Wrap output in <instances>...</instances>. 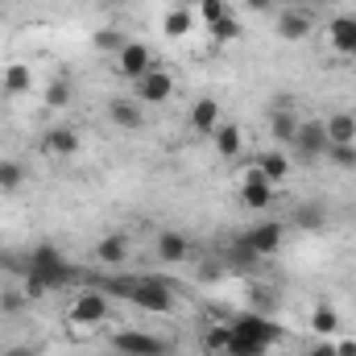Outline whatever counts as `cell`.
I'll list each match as a JSON object with an SVG mask.
<instances>
[{
  "label": "cell",
  "instance_id": "1",
  "mask_svg": "<svg viewBox=\"0 0 356 356\" xmlns=\"http://www.w3.org/2000/svg\"><path fill=\"white\" fill-rule=\"evenodd\" d=\"M99 290L108 298H124L141 311H154V315H166L175 307V286L162 277V273H133V277H104Z\"/></svg>",
  "mask_w": 356,
  "mask_h": 356
},
{
  "label": "cell",
  "instance_id": "2",
  "mask_svg": "<svg viewBox=\"0 0 356 356\" xmlns=\"http://www.w3.org/2000/svg\"><path fill=\"white\" fill-rule=\"evenodd\" d=\"M282 340V323H273L261 311H245L232 319V344L224 356H266Z\"/></svg>",
  "mask_w": 356,
  "mask_h": 356
},
{
  "label": "cell",
  "instance_id": "3",
  "mask_svg": "<svg viewBox=\"0 0 356 356\" xmlns=\"http://www.w3.org/2000/svg\"><path fill=\"white\" fill-rule=\"evenodd\" d=\"M112 353L116 356H170L166 348V340L162 336H154V332H137V327H120V332H112Z\"/></svg>",
  "mask_w": 356,
  "mask_h": 356
},
{
  "label": "cell",
  "instance_id": "4",
  "mask_svg": "<svg viewBox=\"0 0 356 356\" xmlns=\"http://www.w3.org/2000/svg\"><path fill=\"white\" fill-rule=\"evenodd\" d=\"M108 315H112V298L104 290H83L71 302V327H99L108 323Z\"/></svg>",
  "mask_w": 356,
  "mask_h": 356
},
{
  "label": "cell",
  "instance_id": "5",
  "mask_svg": "<svg viewBox=\"0 0 356 356\" xmlns=\"http://www.w3.org/2000/svg\"><path fill=\"white\" fill-rule=\"evenodd\" d=\"M175 95V75L170 71H145L141 79H133V99L141 104V108H158V104H166Z\"/></svg>",
  "mask_w": 356,
  "mask_h": 356
},
{
  "label": "cell",
  "instance_id": "6",
  "mask_svg": "<svg viewBox=\"0 0 356 356\" xmlns=\"http://www.w3.org/2000/svg\"><path fill=\"white\" fill-rule=\"evenodd\" d=\"M29 269H38V273L50 282V290H58V286H67V282L75 277V269L63 261V253H58L54 245H38V249L29 253Z\"/></svg>",
  "mask_w": 356,
  "mask_h": 356
},
{
  "label": "cell",
  "instance_id": "7",
  "mask_svg": "<svg viewBox=\"0 0 356 356\" xmlns=\"http://www.w3.org/2000/svg\"><path fill=\"white\" fill-rule=\"evenodd\" d=\"M253 257H273L277 249H282V241H286V228L277 224V220H266V224H253L249 232H241L236 236Z\"/></svg>",
  "mask_w": 356,
  "mask_h": 356
},
{
  "label": "cell",
  "instance_id": "8",
  "mask_svg": "<svg viewBox=\"0 0 356 356\" xmlns=\"http://www.w3.org/2000/svg\"><path fill=\"white\" fill-rule=\"evenodd\" d=\"M294 149H298L302 158H327V149H332V141H327V124H323V120H298Z\"/></svg>",
  "mask_w": 356,
  "mask_h": 356
},
{
  "label": "cell",
  "instance_id": "9",
  "mask_svg": "<svg viewBox=\"0 0 356 356\" xmlns=\"http://www.w3.org/2000/svg\"><path fill=\"white\" fill-rule=\"evenodd\" d=\"M149 67H154V54H149L145 42H124V46H120V54H116V71H120L124 79H141Z\"/></svg>",
  "mask_w": 356,
  "mask_h": 356
},
{
  "label": "cell",
  "instance_id": "10",
  "mask_svg": "<svg viewBox=\"0 0 356 356\" xmlns=\"http://www.w3.org/2000/svg\"><path fill=\"white\" fill-rule=\"evenodd\" d=\"M273 29L282 42H302V38H311V13L307 8H282Z\"/></svg>",
  "mask_w": 356,
  "mask_h": 356
},
{
  "label": "cell",
  "instance_id": "11",
  "mask_svg": "<svg viewBox=\"0 0 356 356\" xmlns=\"http://www.w3.org/2000/svg\"><path fill=\"white\" fill-rule=\"evenodd\" d=\"M42 149L54 154V158H71V154H79V133L71 124H54V129H46Z\"/></svg>",
  "mask_w": 356,
  "mask_h": 356
},
{
  "label": "cell",
  "instance_id": "12",
  "mask_svg": "<svg viewBox=\"0 0 356 356\" xmlns=\"http://www.w3.org/2000/svg\"><path fill=\"white\" fill-rule=\"evenodd\" d=\"M327 42H332L336 54L356 58V17H336V21L327 25Z\"/></svg>",
  "mask_w": 356,
  "mask_h": 356
},
{
  "label": "cell",
  "instance_id": "13",
  "mask_svg": "<svg viewBox=\"0 0 356 356\" xmlns=\"http://www.w3.org/2000/svg\"><path fill=\"white\" fill-rule=\"evenodd\" d=\"M191 129H195L199 137H211V133L220 129V104H216L211 95H203V99L191 104Z\"/></svg>",
  "mask_w": 356,
  "mask_h": 356
},
{
  "label": "cell",
  "instance_id": "14",
  "mask_svg": "<svg viewBox=\"0 0 356 356\" xmlns=\"http://www.w3.org/2000/svg\"><path fill=\"white\" fill-rule=\"evenodd\" d=\"M108 116H112V124L124 129V133H137V129L145 124V112H141L137 99H112V104H108Z\"/></svg>",
  "mask_w": 356,
  "mask_h": 356
},
{
  "label": "cell",
  "instance_id": "15",
  "mask_svg": "<svg viewBox=\"0 0 356 356\" xmlns=\"http://www.w3.org/2000/svg\"><path fill=\"white\" fill-rule=\"evenodd\" d=\"M95 257H99L104 266H124V261H129V236H124V232H108V236L95 245Z\"/></svg>",
  "mask_w": 356,
  "mask_h": 356
},
{
  "label": "cell",
  "instance_id": "16",
  "mask_svg": "<svg viewBox=\"0 0 356 356\" xmlns=\"http://www.w3.org/2000/svg\"><path fill=\"white\" fill-rule=\"evenodd\" d=\"M323 124H327V141L332 145H356V116L353 112H336Z\"/></svg>",
  "mask_w": 356,
  "mask_h": 356
},
{
  "label": "cell",
  "instance_id": "17",
  "mask_svg": "<svg viewBox=\"0 0 356 356\" xmlns=\"http://www.w3.org/2000/svg\"><path fill=\"white\" fill-rule=\"evenodd\" d=\"M269 133H273V141H277V145H294V133H298V116H294L290 108H277V112L269 116Z\"/></svg>",
  "mask_w": 356,
  "mask_h": 356
},
{
  "label": "cell",
  "instance_id": "18",
  "mask_svg": "<svg viewBox=\"0 0 356 356\" xmlns=\"http://www.w3.org/2000/svg\"><path fill=\"white\" fill-rule=\"evenodd\" d=\"M158 257L170 261V266H175V261H186V257H191V241H186L182 232H162V236H158Z\"/></svg>",
  "mask_w": 356,
  "mask_h": 356
},
{
  "label": "cell",
  "instance_id": "19",
  "mask_svg": "<svg viewBox=\"0 0 356 356\" xmlns=\"http://www.w3.org/2000/svg\"><path fill=\"white\" fill-rule=\"evenodd\" d=\"M211 145H216V154H220V158H236V154L245 149V141H241V129H236V124H220V129L211 133Z\"/></svg>",
  "mask_w": 356,
  "mask_h": 356
},
{
  "label": "cell",
  "instance_id": "20",
  "mask_svg": "<svg viewBox=\"0 0 356 356\" xmlns=\"http://www.w3.org/2000/svg\"><path fill=\"white\" fill-rule=\"evenodd\" d=\"M257 166H261V175H266L269 186L282 182V178H290V158H286L282 149H266V154L257 158Z\"/></svg>",
  "mask_w": 356,
  "mask_h": 356
},
{
  "label": "cell",
  "instance_id": "21",
  "mask_svg": "<svg viewBox=\"0 0 356 356\" xmlns=\"http://www.w3.org/2000/svg\"><path fill=\"white\" fill-rule=\"evenodd\" d=\"M0 83H4L8 95H21V91L33 88V71H29L25 63H8V67H4V75H0Z\"/></svg>",
  "mask_w": 356,
  "mask_h": 356
},
{
  "label": "cell",
  "instance_id": "22",
  "mask_svg": "<svg viewBox=\"0 0 356 356\" xmlns=\"http://www.w3.org/2000/svg\"><path fill=\"white\" fill-rule=\"evenodd\" d=\"M241 203L249 211H266L269 203H273V186L269 182H241Z\"/></svg>",
  "mask_w": 356,
  "mask_h": 356
},
{
  "label": "cell",
  "instance_id": "23",
  "mask_svg": "<svg viewBox=\"0 0 356 356\" xmlns=\"http://www.w3.org/2000/svg\"><path fill=\"white\" fill-rule=\"evenodd\" d=\"M311 332H315L319 340L336 336V332H340V315H336V307H327V302L315 307V311H311Z\"/></svg>",
  "mask_w": 356,
  "mask_h": 356
},
{
  "label": "cell",
  "instance_id": "24",
  "mask_svg": "<svg viewBox=\"0 0 356 356\" xmlns=\"http://www.w3.org/2000/svg\"><path fill=\"white\" fill-rule=\"evenodd\" d=\"M191 25H195V13H186V8H170L166 17H162V33L178 42V38H186L191 33Z\"/></svg>",
  "mask_w": 356,
  "mask_h": 356
},
{
  "label": "cell",
  "instance_id": "25",
  "mask_svg": "<svg viewBox=\"0 0 356 356\" xmlns=\"http://www.w3.org/2000/svg\"><path fill=\"white\" fill-rule=\"evenodd\" d=\"M228 344H232V323H216V327H207V336H203V348L207 353H228Z\"/></svg>",
  "mask_w": 356,
  "mask_h": 356
},
{
  "label": "cell",
  "instance_id": "26",
  "mask_svg": "<svg viewBox=\"0 0 356 356\" xmlns=\"http://www.w3.org/2000/svg\"><path fill=\"white\" fill-rule=\"evenodd\" d=\"M124 42H129V38H124L120 29H95V33H91V46H95V50H104V54H120V46H124Z\"/></svg>",
  "mask_w": 356,
  "mask_h": 356
},
{
  "label": "cell",
  "instance_id": "27",
  "mask_svg": "<svg viewBox=\"0 0 356 356\" xmlns=\"http://www.w3.org/2000/svg\"><path fill=\"white\" fill-rule=\"evenodd\" d=\"M25 182V166L13 158H0V191H17Z\"/></svg>",
  "mask_w": 356,
  "mask_h": 356
},
{
  "label": "cell",
  "instance_id": "28",
  "mask_svg": "<svg viewBox=\"0 0 356 356\" xmlns=\"http://www.w3.org/2000/svg\"><path fill=\"white\" fill-rule=\"evenodd\" d=\"M207 29H211V42H236V38H241V21H236L232 13H228V17H220V21H216V25H207Z\"/></svg>",
  "mask_w": 356,
  "mask_h": 356
},
{
  "label": "cell",
  "instance_id": "29",
  "mask_svg": "<svg viewBox=\"0 0 356 356\" xmlns=\"http://www.w3.org/2000/svg\"><path fill=\"white\" fill-rule=\"evenodd\" d=\"M21 290H25V298H29V302H38V298H46V294H50V282H46L38 269H25V282H21Z\"/></svg>",
  "mask_w": 356,
  "mask_h": 356
},
{
  "label": "cell",
  "instance_id": "30",
  "mask_svg": "<svg viewBox=\"0 0 356 356\" xmlns=\"http://www.w3.org/2000/svg\"><path fill=\"white\" fill-rule=\"evenodd\" d=\"M71 104V83L67 79H54V83H46V108H67Z\"/></svg>",
  "mask_w": 356,
  "mask_h": 356
},
{
  "label": "cell",
  "instance_id": "31",
  "mask_svg": "<svg viewBox=\"0 0 356 356\" xmlns=\"http://www.w3.org/2000/svg\"><path fill=\"white\" fill-rule=\"evenodd\" d=\"M199 17H203L207 25H216L220 17H228V4H224V0H199Z\"/></svg>",
  "mask_w": 356,
  "mask_h": 356
},
{
  "label": "cell",
  "instance_id": "32",
  "mask_svg": "<svg viewBox=\"0 0 356 356\" xmlns=\"http://www.w3.org/2000/svg\"><path fill=\"white\" fill-rule=\"evenodd\" d=\"M327 158H332L336 166H344V170H356V145H332Z\"/></svg>",
  "mask_w": 356,
  "mask_h": 356
},
{
  "label": "cell",
  "instance_id": "33",
  "mask_svg": "<svg viewBox=\"0 0 356 356\" xmlns=\"http://www.w3.org/2000/svg\"><path fill=\"white\" fill-rule=\"evenodd\" d=\"M25 302H29L25 290H4V294H0V311H4V315H17Z\"/></svg>",
  "mask_w": 356,
  "mask_h": 356
},
{
  "label": "cell",
  "instance_id": "34",
  "mask_svg": "<svg viewBox=\"0 0 356 356\" xmlns=\"http://www.w3.org/2000/svg\"><path fill=\"white\" fill-rule=\"evenodd\" d=\"M298 224H302V228H319V224H323V207H311V203H307V207L298 211Z\"/></svg>",
  "mask_w": 356,
  "mask_h": 356
},
{
  "label": "cell",
  "instance_id": "35",
  "mask_svg": "<svg viewBox=\"0 0 356 356\" xmlns=\"http://www.w3.org/2000/svg\"><path fill=\"white\" fill-rule=\"evenodd\" d=\"M332 348H336V356H356V340L353 336H344V340H336Z\"/></svg>",
  "mask_w": 356,
  "mask_h": 356
},
{
  "label": "cell",
  "instance_id": "36",
  "mask_svg": "<svg viewBox=\"0 0 356 356\" xmlns=\"http://www.w3.org/2000/svg\"><path fill=\"white\" fill-rule=\"evenodd\" d=\"M307 356H336V348H332V344H311Z\"/></svg>",
  "mask_w": 356,
  "mask_h": 356
},
{
  "label": "cell",
  "instance_id": "37",
  "mask_svg": "<svg viewBox=\"0 0 356 356\" xmlns=\"http://www.w3.org/2000/svg\"><path fill=\"white\" fill-rule=\"evenodd\" d=\"M273 8V0H249V13H269Z\"/></svg>",
  "mask_w": 356,
  "mask_h": 356
},
{
  "label": "cell",
  "instance_id": "38",
  "mask_svg": "<svg viewBox=\"0 0 356 356\" xmlns=\"http://www.w3.org/2000/svg\"><path fill=\"white\" fill-rule=\"evenodd\" d=\"M273 4H282V8H307L311 0H273Z\"/></svg>",
  "mask_w": 356,
  "mask_h": 356
},
{
  "label": "cell",
  "instance_id": "39",
  "mask_svg": "<svg viewBox=\"0 0 356 356\" xmlns=\"http://www.w3.org/2000/svg\"><path fill=\"white\" fill-rule=\"evenodd\" d=\"M8 356H33V353H25V348H13V353H8Z\"/></svg>",
  "mask_w": 356,
  "mask_h": 356
},
{
  "label": "cell",
  "instance_id": "40",
  "mask_svg": "<svg viewBox=\"0 0 356 356\" xmlns=\"http://www.w3.org/2000/svg\"><path fill=\"white\" fill-rule=\"evenodd\" d=\"M108 356H116V353H108Z\"/></svg>",
  "mask_w": 356,
  "mask_h": 356
},
{
  "label": "cell",
  "instance_id": "41",
  "mask_svg": "<svg viewBox=\"0 0 356 356\" xmlns=\"http://www.w3.org/2000/svg\"><path fill=\"white\" fill-rule=\"evenodd\" d=\"M195 4H199V0H195Z\"/></svg>",
  "mask_w": 356,
  "mask_h": 356
}]
</instances>
